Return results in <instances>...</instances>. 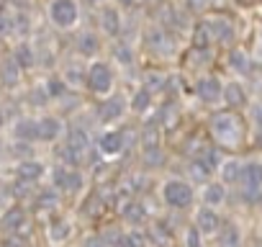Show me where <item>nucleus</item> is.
<instances>
[{
	"label": "nucleus",
	"mask_w": 262,
	"mask_h": 247,
	"mask_svg": "<svg viewBox=\"0 0 262 247\" xmlns=\"http://www.w3.org/2000/svg\"><path fill=\"white\" fill-rule=\"evenodd\" d=\"M206 129H208V142L229 155H234L249 142V118L244 111H231L221 106L211 111Z\"/></svg>",
	"instance_id": "nucleus-1"
},
{
	"label": "nucleus",
	"mask_w": 262,
	"mask_h": 247,
	"mask_svg": "<svg viewBox=\"0 0 262 247\" xmlns=\"http://www.w3.org/2000/svg\"><path fill=\"white\" fill-rule=\"evenodd\" d=\"M116 85H118V67L111 62V59H93L88 62V77H85V90L93 95V98H108L116 93Z\"/></svg>",
	"instance_id": "nucleus-2"
},
{
	"label": "nucleus",
	"mask_w": 262,
	"mask_h": 247,
	"mask_svg": "<svg viewBox=\"0 0 262 247\" xmlns=\"http://www.w3.org/2000/svg\"><path fill=\"white\" fill-rule=\"evenodd\" d=\"M162 203L175 211H185L195 203V188L188 178H167L160 188Z\"/></svg>",
	"instance_id": "nucleus-3"
},
{
	"label": "nucleus",
	"mask_w": 262,
	"mask_h": 247,
	"mask_svg": "<svg viewBox=\"0 0 262 247\" xmlns=\"http://www.w3.org/2000/svg\"><path fill=\"white\" fill-rule=\"evenodd\" d=\"M137 134H139V132H128L123 123H121V127H105V129H100V134L95 137V150H98L103 157L113 160V157L123 155V150H126L128 145H134V142H131V137H137Z\"/></svg>",
	"instance_id": "nucleus-4"
},
{
	"label": "nucleus",
	"mask_w": 262,
	"mask_h": 247,
	"mask_svg": "<svg viewBox=\"0 0 262 247\" xmlns=\"http://www.w3.org/2000/svg\"><path fill=\"white\" fill-rule=\"evenodd\" d=\"M128 93L123 90H116L113 95L108 98H100L98 100V108H95V121L100 127H121V118L128 116Z\"/></svg>",
	"instance_id": "nucleus-5"
},
{
	"label": "nucleus",
	"mask_w": 262,
	"mask_h": 247,
	"mask_svg": "<svg viewBox=\"0 0 262 247\" xmlns=\"http://www.w3.org/2000/svg\"><path fill=\"white\" fill-rule=\"evenodd\" d=\"M208 31H211V39H213V47H221V49H231L236 47V39H239V29H236V21L221 11H213L208 16H203Z\"/></svg>",
	"instance_id": "nucleus-6"
},
{
	"label": "nucleus",
	"mask_w": 262,
	"mask_h": 247,
	"mask_svg": "<svg viewBox=\"0 0 262 247\" xmlns=\"http://www.w3.org/2000/svg\"><path fill=\"white\" fill-rule=\"evenodd\" d=\"M142 44H144V49H147L155 59L172 57V54L178 52V36L170 34L167 29H162L160 24H149V26L142 31Z\"/></svg>",
	"instance_id": "nucleus-7"
},
{
	"label": "nucleus",
	"mask_w": 262,
	"mask_h": 247,
	"mask_svg": "<svg viewBox=\"0 0 262 247\" xmlns=\"http://www.w3.org/2000/svg\"><path fill=\"white\" fill-rule=\"evenodd\" d=\"M47 16H49V24H52L54 29H59V31H72V29L80 26L82 11H80L77 0H49Z\"/></svg>",
	"instance_id": "nucleus-8"
},
{
	"label": "nucleus",
	"mask_w": 262,
	"mask_h": 247,
	"mask_svg": "<svg viewBox=\"0 0 262 247\" xmlns=\"http://www.w3.org/2000/svg\"><path fill=\"white\" fill-rule=\"evenodd\" d=\"M95 18H98V31L116 42V39H123V29H126V11L118 6V3H105L95 11Z\"/></svg>",
	"instance_id": "nucleus-9"
},
{
	"label": "nucleus",
	"mask_w": 262,
	"mask_h": 247,
	"mask_svg": "<svg viewBox=\"0 0 262 247\" xmlns=\"http://www.w3.org/2000/svg\"><path fill=\"white\" fill-rule=\"evenodd\" d=\"M190 93L193 98L201 103V106H219L221 108V93H224V77L216 75V72H203L193 80L190 85Z\"/></svg>",
	"instance_id": "nucleus-10"
},
{
	"label": "nucleus",
	"mask_w": 262,
	"mask_h": 247,
	"mask_svg": "<svg viewBox=\"0 0 262 247\" xmlns=\"http://www.w3.org/2000/svg\"><path fill=\"white\" fill-rule=\"evenodd\" d=\"M249 103H252V98H249V90H247L244 80L226 77L224 80V93H221V106L231 108V111H247Z\"/></svg>",
	"instance_id": "nucleus-11"
},
{
	"label": "nucleus",
	"mask_w": 262,
	"mask_h": 247,
	"mask_svg": "<svg viewBox=\"0 0 262 247\" xmlns=\"http://www.w3.org/2000/svg\"><path fill=\"white\" fill-rule=\"evenodd\" d=\"M224 65H226V70H229V75L231 77H236V80H247L249 75H252V70H254V57L244 49V47H231V49H226V54H224Z\"/></svg>",
	"instance_id": "nucleus-12"
},
{
	"label": "nucleus",
	"mask_w": 262,
	"mask_h": 247,
	"mask_svg": "<svg viewBox=\"0 0 262 247\" xmlns=\"http://www.w3.org/2000/svg\"><path fill=\"white\" fill-rule=\"evenodd\" d=\"M103 34L98 29H80L77 36H75V52L80 59H98L100 52H103Z\"/></svg>",
	"instance_id": "nucleus-13"
},
{
	"label": "nucleus",
	"mask_w": 262,
	"mask_h": 247,
	"mask_svg": "<svg viewBox=\"0 0 262 247\" xmlns=\"http://www.w3.org/2000/svg\"><path fill=\"white\" fill-rule=\"evenodd\" d=\"M52 186L59 193H77L85 188V175L80 168H67V165H57L52 170Z\"/></svg>",
	"instance_id": "nucleus-14"
},
{
	"label": "nucleus",
	"mask_w": 262,
	"mask_h": 247,
	"mask_svg": "<svg viewBox=\"0 0 262 247\" xmlns=\"http://www.w3.org/2000/svg\"><path fill=\"white\" fill-rule=\"evenodd\" d=\"M155 108H157V95L152 90H147L144 85H137L134 90L128 93V111H131V116L147 118Z\"/></svg>",
	"instance_id": "nucleus-15"
},
{
	"label": "nucleus",
	"mask_w": 262,
	"mask_h": 247,
	"mask_svg": "<svg viewBox=\"0 0 262 247\" xmlns=\"http://www.w3.org/2000/svg\"><path fill=\"white\" fill-rule=\"evenodd\" d=\"M64 134V121L54 113H44L36 118V142H57L59 137Z\"/></svg>",
	"instance_id": "nucleus-16"
},
{
	"label": "nucleus",
	"mask_w": 262,
	"mask_h": 247,
	"mask_svg": "<svg viewBox=\"0 0 262 247\" xmlns=\"http://www.w3.org/2000/svg\"><path fill=\"white\" fill-rule=\"evenodd\" d=\"M239 188L247 191V193H259V191H262V157H249V160H244Z\"/></svg>",
	"instance_id": "nucleus-17"
},
{
	"label": "nucleus",
	"mask_w": 262,
	"mask_h": 247,
	"mask_svg": "<svg viewBox=\"0 0 262 247\" xmlns=\"http://www.w3.org/2000/svg\"><path fill=\"white\" fill-rule=\"evenodd\" d=\"M137 47L126 42V39H116L111 44V62L118 67V70H131V67H137Z\"/></svg>",
	"instance_id": "nucleus-18"
},
{
	"label": "nucleus",
	"mask_w": 262,
	"mask_h": 247,
	"mask_svg": "<svg viewBox=\"0 0 262 247\" xmlns=\"http://www.w3.org/2000/svg\"><path fill=\"white\" fill-rule=\"evenodd\" d=\"M167 80H170V72H165L162 67H144L139 72V85H144L155 95H167Z\"/></svg>",
	"instance_id": "nucleus-19"
},
{
	"label": "nucleus",
	"mask_w": 262,
	"mask_h": 247,
	"mask_svg": "<svg viewBox=\"0 0 262 247\" xmlns=\"http://www.w3.org/2000/svg\"><path fill=\"white\" fill-rule=\"evenodd\" d=\"M242 168H244V160H242V157L226 155L224 162H221L219 170H216V180L224 183L226 188H229V186H239V180H242Z\"/></svg>",
	"instance_id": "nucleus-20"
},
{
	"label": "nucleus",
	"mask_w": 262,
	"mask_h": 247,
	"mask_svg": "<svg viewBox=\"0 0 262 247\" xmlns=\"http://www.w3.org/2000/svg\"><path fill=\"white\" fill-rule=\"evenodd\" d=\"M193 227H195L203 237H208V234H219L224 224H221V216H219V211H216V209H211V206H203V203H201V209L195 211Z\"/></svg>",
	"instance_id": "nucleus-21"
},
{
	"label": "nucleus",
	"mask_w": 262,
	"mask_h": 247,
	"mask_svg": "<svg viewBox=\"0 0 262 247\" xmlns=\"http://www.w3.org/2000/svg\"><path fill=\"white\" fill-rule=\"evenodd\" d=\"M44 175H47V165H44L41 160L26 157V160H21V162L16 165V178L24 180V183H29V186L39 183Z\"/></svg>",
	"instance_id": "nucleus-22"
},
{
	"label": "nucleus",
	"mask_w": 262,
	"mask_h": 247,
	"mask_svg": "<svg viewBox=\"0 0 262 247\" xmlns=\"http://www.w3.org/2000/svg\"><path fill=\"white\" fill-rule=\"evenodd\" d=\"M64 145L67 147H72L75 152H80L82 157H85V152L90 150V147H95V139L90 137V132L85 129V127H70L67 129V134H64Z\"/></svg>",
	"instance_id": "nucleus-23"
},
{
	"label": "nucleus",
	"mask_w": 262,
	"mask_h": 247,
	"mask_svg": "<svg viewBox=\"0 0 262 247\" xmlns=\"http://www.w3.org/2000/svg\"><path fill=\"white\" fill-rule=\"evenodd\" d=\"M226 186L224 183H219V180H208L206 186H203V191H201V203L203 206H211V209H219V206H224L226 203Z\"/></svg>",
	"instance_id": "nucleus-24"
},
{
	"label": "nucleus",
	"mask_w": 262,
	"mask_h": 247,
	"mask_svg": "<svg viewBox=\"0 0 262 247\" xmlns=\"http://www.w3.org/2000/svg\"><path fill=\"white\" fill-rule=\"evenodd\" d=\"M160 118H157V123L167 132V129H175L178 123L183 121V111H180V106L172 100V98H167L162 106H160V113H157Z\"/></svg>",
	"instance_id": "nucleus-25"
},
{
	"label": "nucleus",
	"mask_w": 262,
	"mask_h": 247,
	"mask_svg": "<svg viewBox=\"0 0 262 247\" xmlns=\"http://www.w3.org/2000/svg\"><path fill=\"white\" fill-rule=\"evenodd\" d=\"M26 227V209L24 206H8L0 214V229L3 232H18Z\"/></svg>",
	"instance_id": "nucleus-26"
},
{
	"label": "nucleus",
	"mask_w": 262,
	"mask_h": 247,
	"mask_svg": "<svg viewBox=\"0 0 262 247\" xmlns=\"http://www.w3.org/2000/svg\"><path fill=\"white\" fill-rule=\"evenodd\" d=\"M72 232H75V227H72V221L64 219V216L54 219V221L47 227V237H49L52 244H64V242L72 237Z\"/></svg>",
	"instance_id": "nucleus-27"
},
{
	"label": "nucleus",
	"mask_w": 262,
	"mask_h": 247,
	"mask_svg": "<svg viewBox=\"0 0 262 247\" xmlns=\"http://www.w3.org/2000/svg\"><path fill=\"white\" fill-rule=\"evenodd\" d=\"M21 77H24V70L18 67V62L13 57L0 62V85L3 88H16L21 85Z\"/></svg>",
	"instance_id": "nucleus-28"
},
{
	"label": "nucleus",
	"mask_w": 262,
	"mask_h": 247,
	"mask_svg": "<svg viewBox=\"0 0 262 247\" xmlns=\"http://www.w3.org/2000/svg\"><path fill=\"white\" fill-rule=\"evenodd\" d=\"M13 137H16L18 142H26V145L36 142V118H31V116L16 118V123H13Z\"/></svg>",
	"instance_id": "nucleus-29"
},
{
	"label": "nucleus",
	"mask_w": 262,
	"mask_h": 247,
	"mask_svg": "<svg viewBox=\"0 0 262 247\" xmlns=\"http://www.w3.org/2000/svg\"><path fill=\"white\" fill-rule=\"evenodd\" d=\"M121 216H123V221L131 224V227H142V224L147 221V206H144L142 201L131 198V201L121 209Z\"/></svg>",
	"instance_id": "nucleus-30"
},
{
	"label": "nucleus",
	"mask_w": 262,
	"mask_h": 247,
	"mask_svg": "<svg viewBox=\"0 0 262 247\" xmlns=\"http://www.w3.org/2000/svg\"><path fill=\"white\" fill-rule=\"evenodd\" d=\"M16 62H18V67L26 72V70H31L36 62H39V54H36V49L29 44V42H21L16 49H13V54H11Z\"/></svg>",
	"instance_id": "nucleus-31"
},
{
	"label": "nucleus",
	"mask_w": 262,
	"mask_h": 247,
	"mask_svg": "<svg viewBox=\"0 0 262 247\" xmlns=\"http://www.w3.org/2000/svg\"><path fill=\"white\" fill-rule=\"evenodd\" d=\"M64 83L70 85V90H77V88H85V77H88V65H80V62H72L64 67L62 72Z\"/></svg>",
	"instance_id": "nucleus-32"
},
{
	"label": "nucleus",
	"mask_w": 262,
	"mask_h": 247,
	"mask_svg": "<svg viewBox=\"0 0 262 247\" xmlns=\"http://www.w3.org/2000/svg\"><path fill=\"white\" fill-rule=\"evenodd\" d=\"M41 85H44L49 100H59V98H64V95L70 93V85L64 83L62 75H52V77H47V83H41Z\"/></svg>",
	"instance_id": "nucleus-33"
},
{
	"label": "nucleus",
	"mask_w": 262,
	"mask_h": 247,
	"mask_svg": "<svg viewBox=\"0 0 262 247\" xmlns=\"http://www.w3.org/2000/svg\"><path fill=\"white\" fill-rule=\"evenodd\" d=\"M34 203H36L39 211H54V209L59 206V191H57L54 186H52V188H44V191L36 193Z\"/></svg>",
	"instance_id": "nucleus-34"
},
{
	"label": "nucleus",
	"mask_w": 262,
	"mask_h": 247,
	"mask_svg": "<svg viewBox=\"0 0 262 247\" xmlns=\"http://www.w3.org/2000/svg\"><path fill=\"white\" fill-rule=\"evenodd\" d=\"M147 237H149V244L152 247H162V244H167L172 239L167 224H162V221H155L152 227H147Z\"/></svg>",
	"instance_id": "nucleus-35"
},
{
	"label": "nucleus",
	"mask_w": 262,
	"mask_h": 247,
	"mask_svg": "<svg viewBox=\"0 0 262 247\" xmlns=\"http://www.w3.org/2000/svg\"><path fill=\"white\" fill-rule=\"evenodd\" d=\"M219 247H242V232L236 224H224L219 232Z\"/></svg>",
	"instance_id": "nucleus-36"
},
{
	"label": "nucleus",
	"mask_w": 262,
	"mask_h": 247,
	"mask_svg": "<svg viewBox=\"0 0 262 247\" xmlns=\"http://www.w3.org/2000/svg\"><path fill=\"white\" fill-rule=\"evenodd\" d=\"M165 147H147L142 150V162L144 168H165Z\"/></svg>",
	"instance_id": "nucleus-37"
},
{
	"label": "nucleus",
	"mask_w": 262,
	"mask_h": 247,
	"mask_svg": "<svg viewBox=\"0 0 262 247\" xmlns=\"http://www.w3.org/2000/svg\"><path fill=\"white\" fill-rule=\"evenodd\" d=\"M180 6L188 11V13H195V16H208L211 13V0H180Z\"/></svg>",
	"instance_id": "nucleus-38"
},
{
	"label": "nucleus",
	"mask_w": 262,
	"mask_h": 247,
	"mask_svg": "<svg viewBox=\"0 0 262 247\" xmlns=\"http://www.w3.org/2000/svg\"><path fill=\"white\" fill-rule=\"evenodd\" d=\"M247 118L254 129H262V100H252L247 108Z\"/></svg>",
	"instance_id": "nucleus-39"
},
{
	"label": "nucleus",
	"mask_w": 262,
	"mask_h": 247,
	"mask_svg": "<svg viewBox=\"0 0 262 247\" xmlns=\"http://www.w3.org/2000/svg\"><path fill=\"white\" fill-rule=\"evenodd\" d=\"M183 247H203V234L195 227H188L183 237Z\"/></svg>",
	"instance_id": "nucleus-40"
},
{
	"label": "nucleus",
	"mask_w": 262,
	"mask_h": 247,
	"mask_svg": "<svg viewBox=\"0 0 262 247\" xmlns=\"http://www.w3.org/2000/svg\"><path fill=\"white\" fill-rule=\"evenodd\" d=\"M111 247H134V244H131V237H128V232H118V234L111 239Z\"/></svg>",
	"instance_id": "nucleus-41"
},
{
	"label": "nucleus",
	"mask_w": 262,
	"mask_h": 247,
	"mask_svg": "<svg viewBox=\"0 0 262 247\" xmlns=\"http://www.w3.org/2000/svg\"><path fill=\"white\" fill-rule=\"evenodd\" d=\"M82 247H108V244H105V239H103L100 234H93V237H88V239H85V244H82Z\"/></svg>",
	"instance_id": "nucleus-42"
},
{
	"label": "nucleus",
	"mask_w": 262,
	"mask_h": 247,
	"mask_svg": "<svg viewBox=\"0 0 262 247\" xmlns=\"http://www.w3.org/2000/svg\"><path fill=\"white\" fill-rule=\"evenodd\" d=\"M254 49L262 54V24L257 26V31H254Z\"/></svg>",
	"instance_id": "nucleus-43"
},
{
	"label": "nucleus",
	"mask_w": 262,
	"mask_h": 247,
	"mask_svg": "<svg viewBox=\"0 0 262 247\" xmlns=\"http://www.w3.org/2000/svg\"><path fill=\"white\" fill-rule=\"evenodd\" d=\"M85 3H88L90 8H95V11H98L100 6H105V3H111V0H85Z\"/></svg>",
	"instance_id": "nucleus-44"
},
{
	"label": "nucleus",
	"mask_w": 262,
	"mask_h": 247,
	"mask_svg": "<svg viewBox=\"0 0 262 247\" xmlns=\"http://www.w3.org/2000/svg\"><path fill=\"white\" fill-rule=\"evenodd\" d=\"M0 247H21L16 239H3V242H0Z\"/></svg>",
	"instance_id": "nucleus-45"
},
{
	"label": "nucleus",
	"mask_w": 262,
	"mask_h": 247,
	"mask_svg": "<svg viewBox=\"0 0 262 247\" xmlns=\"http://www.w3.org/2000/svg\"><path fill=\"white\" fill-rule=\"evenodd\" d=\"M6 127V113H3V108H0V129Z\"/></svg>",
	"instance_id": "nucleus-46"
},
{
	"label": "nucleus",
	"mask_w": 262,
	"mask_h": 247,
	"mask_svg": "<svg viewBox=\"0 0 262 247\" xmlns=\"http://www.w3.org/2000/svg\"><path fill=\"white\" fill-rule=\"evenodd\" d=\"M3 206H6V198H3V193H0V211H3Z\"/></svg>",
	"instance_id": "nucleus-47"
}]
</instances>
